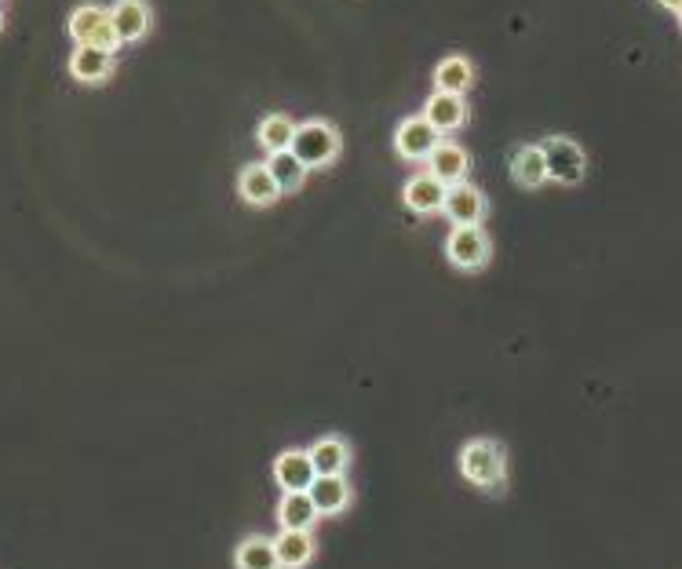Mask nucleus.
I'll use <instances>...</instances> for the list:
<instances>
[{
  "label": "nucleus",
  "instance_id": "1",
  "mask_svg": "<svg viewBox=\"0 0 682 569\" xmlns=\"http://www.w3.org/2000/svg\"><path fill=\"white\" fill-rule=\"evenodd\" d=\"M460 475L467 486L481 489V493L497 496L507 489V445L497 438H471L460 449Z\"/></svg>",
  "mask_w": 682,
  "mask_h": 569
},
{
  "label": "nucleus",
  "instance_id": "2",
  "mask_svg": "<svg viewBox=\"0 0 682 569\" xmlns=\"http://www.w3.org/2000/svg\"><path fill=\"white\" fill-rule=\"evenodd\" d=\"M339 150H344V135H339V128L333 121L314 117V121H304L296 128L293 154L307 168H329L339 157Z\"/></svg>",
  "mask_w": 682,
  "mask_h": 569
},
{
  "label": "nucleus",
  "instance_id": "3",
  "mask_svg": "<svg viewBox=\"0 0 682 569\" xmlns=\"http://www.w3.org/2000/svg\"><path fill=\"white\" fill-rule=\"evenodd\" d=\"M540 150H544V161H548V183L577 186L580 179L588 176V154L577 139L548 135L544 143H540Z\"/></svg>",
  "mask_w": 682,
  "mask_h": 569
},
{
  "label": "nucleus",
  "instance_id": "4",
  "mask_svg": "<svg viewBox=\"0 0 682 569\" xmlns=\"http://www.w3.org/2000/svg\"><path fill=\"white\" fill-rule=\"evenodd\" d=\"M66 29L77 44L110 48V52H120V48H125L114 29V18H110V8H103V4H77L66 18Z\"/></svg>",
  "mask_w": 682,
  "mask_h": 569
},
{
  "label": "nucleus",
  "instance_id": "5",
  "mask_svg": "<svg viewBox=\"0 0 682 569\" xmlns=\"http://www.w3.org/2000/svg\"><path fill=\"white\" fill-rule=\"evenodd\" d=\"M493 256V242H489L486 227H453L446 237V259L456 267V271L475 274L489 263Z\"/></svg>",
  "mask_w": 682,
  "mask_h": 569
},
{
  "label": "nucleus",
  "instance_id": "6",
  "mask_svg": "<svg viewBox=\"0 0 682 569\" xmlns=\"http://www.w3.org/2000/svg\"><path fill=\"white\" fill-rule=\"evenodd\" d=\"M441 139H446V135H441L424 114L406 117V121L395 128V150H398V157H401V161H413V165H424L427 157L438 150Z\"/></svg>",
  "mask_w": 682,
  "mask_h": 569
},
{
  "label": "nucleus",
  "instance_id": "7",
  "mask_svg": "<svg viewBox=\"0 0 682 569\" xmlns=\"http://www.w3.org/2000/svg\"><path fill=\"white\" fill-rule=\"evenodd\" d=\"M441 216L453 227H481L489 216V197L481 194V186L475 183H453L446 194V205H441Z\"/></svg>",
  "mask_w": 682,
  "mask_h": 569
},
{
  "label": "nucleus",
  "instance_id": "8",
  "mask_svg": "<svg viewBox=\"0 0 682 569\" xmlns=\"http://www.w3.org/2000/svg\"><path fill=\"white\" fill-rule=\"evenodd\" d=\"M117 69V52L110 48H95V44H77L74 55H69V77L77 85H106Z\"/></svg>",
  "mask_w": 682,
  "mask_h": 569
},
{
  "label": "nucleus",
  "instance_id": "9",
  "mask_svg": "<svg viewBox=\"0 0 682 569\" xmlns=\"http://www.w3.org/2000/svg\"><path fill=\"white\" fill-rule=\"evenodd\" d=\"M446 194H449V183H441L438 176H430L424 168V172H416L406 183L401 202H406L409 212H416V216H435V212H441V205H446Z\"/></svg>",
  "mask_w": 682,
  "mask_h": 569
},
{
  "label": "nucleus",
  "instance_id": "10",
  "mask_svg": "<svg viewBox=\"0 0 682 569\" xmlns=\"http://www.w3.org/2000/svg\"><path fill=\"white\" fill-rule=\"evenodd\" d=\"M110 18H114L120 44H139L154 29V8L146 0H117L110 8Z\"/></svg>",
  "mask_w": 682,
  "mask_h": 569
},
{
  "label": "nucleus",
  "instance_id": "11",
  "mask_svg": "<svg viewBox=\"0 0 682 569\" xmlns=\"http://www.w3.org/2000/svg\"><path fill=\"white\" fill-rule=\"evenodd\" d=\"M237 194H241V202H245V205L267 208V205H274L278 197H281V186H278L274 172L267 168V161H253V165L241 168V176H237Z\"/></svg>",
  "mask_w": 682,
  "mask_h": 569
},
{
  "label": "nucleus",
  "instance_id": "12",
  "mask_svg": "<svg viewBox=\"0 0 682 569\" xmlns=\"http://www.w3.org/2000/svg\"><path fill=\"white\" fill-rule=\"evenodd\" d=\"M274 478L285 493H307V489L314 486L318 471H314V461H310L307 449H285V453L274 461Z\"/></svg>",
  "mask_w": 682,
  "mask_h": 569
},
{
  "label": "nucleus",
  "instance_id": "13",
  "mask_svg": "<svg viewBox=\"0 0 682 569\" xmlns=\"http://www.w3.org/2000/svg\"><path fill=\"white\" fill-rule=\"evenodd\" d=\"M507 172H511V179H515L522 190H540V186H544L548 183V161H544V150H540V143H526V146L511 150Z\"/></svg>",
  "mask_w": 682,
  "mask_h": 569
},
{
  "label": "nucleus",
  "instance_id": "14",
  "mask_svg": "<svg viewBox=\"0 0 682 569\" xmlns=\"http://www.w3.org/2000/svg\"><path fill=\"white\" fill-rule=\"evenodd\" d=\"M424 168H427L430 176H438L441 183H449V186L464 183L467 172H471V154L460 143H453V139H441L435 154H430L427 161H424Z\"/></svg>",
  "mask_w": 682,
  "mask_h": 569
},
{
  "label": "nucleus",
  "instance_id": "15",
  "mask_svg": "<svg viewBox=\"0 0 682 569\" xmlns=\"http://www.w3.org/2000/svg\"><path fill=\"white\" fill-rule=\"evenodd\" d=\"M420 114H424L441 135H453L456 128L467 125V103H464V95L438 92V88H435V95H430L427 103H424V109H420Z\"/></svg>",
  "mask_w": 682,
  "mask_h": 569
},
{
  "label": "nucleus",
  "instance_id": "16",
  "mask_svg": "<svg viewBox=\"0 0 682 569\" xmlns=\"http://www.w3.org/2000/svg\"><path fill=\"white\" fill-rule=\"evenodd\" d=\"M307 493H310V501L318 504V512L325 518L344 515L350 507V501H355V489H350L347 475H318L314 486H310Z\"/></svg>",
  "mask_w": 682,
  "mask_h": 569
},
{
  "label": "nucleus",
  "instance_id": "17",
  "mask_svg": "<svg viewBox=\"0 0 682 569\" xmlns=\"http://www.w3.org/2000/svg\"><path fill=\"white\" fill-rule=\"evenodd\" d=\"M310 461H314V471L318 475H344L350 467V456H355V449L344 435H325L318 438L314 445L307 449Z\"/></svg>",
  "mask_w": 682,
  "mask_h": 569
},
{
  "label": "nucleus",
  "instance_id": "18",
  "mask_svg": "<svg viewBox=\"0 0 682 569\" xmlns=\"http://www.w3.org/2000/svg\"><path fill=\"white\" fill-rule=\"evenodd\" d=\"M274 547H278L281 569H307L310 562H314V552H318L310 529H281Z\"/></svg>",
  "mask_w": 682,
  "mask_h": 569
},
{
  "label": "nucleus",
  "instance_id": "19",
  "mask_svg": "<svg viewBox=\"0 0 682 569\" xmlns=\"http://www.w3.org/2000/svg\"><path fill=\"white\" fill-rule=\"evenodd\" d=\"M234 566L237 569H281L274 541H267V536H259V533L241 536L234 547Z\"/></svg>",
  "mask_w": 682,
  "mask_h": 569
},
{
  "label": "nucleus",
  "instance_id": "20",
  "mask_svg": "<svg viewBox=\"0 0 682 569\" xmlns=\"http://www.w3.org/2000/svg\"><path fill=\"white\" fill-rule=\"evenodd\" d=\"M471 85H475V63H471L467 55H446L435 66V88L438 92L464 95Z\"/></svg>",
  "mask_w": 682,
  "mask_h": 569
},
{
  "label": "nucleus",
  "instance_id": "21",
  "mask_svg": "<svg viewBox=\"0 0 682 569\" xmlns=\"http://www.w3.org/2000/svg\"><path fill=\"white\" fill-rule=\"evenodd\" d=\"M299 121H293L288 114H267L256 128V143L267 150V154H278V150H293Z\"/></svg>",
  "mask_w": 682,
  "mask_h": 569
},
{
  "label": "nucleus",
  "instance_id": "22",
  "mask_svg": "<svg viewBox=\"0 0 682 569\" xmlns=\"http://www.w3.org/2000/svg\"><path fill=\"white\" fill-rule=\"evenodd\" d=\"M267 168L274 172L278 186H281V197L285 194H296V190H304L307 183V172L310 168L299 161L293 150H278V154H267Z\"/></svg>",
  "mask_w": 682,
  "mask_h": 569
},
{
  "label": "nucleus",
  "instance_id": "23",
  "mask_svg": "<svg viewBox=\"0 0 682 569\" xmlns=\"http://www.w3.org/2000/svg\"><path fill=\"white\" fill-rule=\"evenodd\" d=\"M321 518L318 504L310 501V493H285L278 504V526L281 529H310Z\"/></svg>",
  "mask_w": 682,
  "mask_h": 569
},
{
  "label": "nucleus",
  "instance_id": "24",
  "mask_svg": "<svg viewBox=\"0 0 682 569\" xmlns=\"http://www.w3.org/2000/svg\"><path fill=\"white\" fill-rule=\"evenodd\" d=\"M657 4H660V8H668V12H679L682 0H657Z\"/></svg>",
  "mask_w": 682,
  "mask_h": 569
},
{
  "label": "nucleus",
  "instance_id": "25",
  "mask_svg": "<svg viewBox=\"0 0 682 569\" xmlns=\"http://www.w3.org/2000/svg\"><path fill=\"white\" fill-rule=\"evenodd\" d=\"M675 15H679V26H682V8H679V12H675Z\"/></svg>",
  "mask_w": 682,
  "mask_h": 569
},
{
  "label": "nucleus",
  "instance_id": "26",
  "mask_svg": "<svg viewBox=\"0 0 682 569\" xmlns=\"http://www.w3.org/2000/svg\"><path fill=\"white\" fill-rule=\"evenodd\" d=\"M0 26H4V12H0Z\"/></svg>",
  "mask_w": 682,
  "mask_h": 569
},
{
  "label": "nucleus",
  "instance_id": "27",
  "mask_svg": "<svg viewBox=\"0 0 682 569\" xmlns=\"http://www.w3.org/2000/svg\"><path fill=\"white\" fill-rule=\"evenodd\" d=\"M0 4H4V0H0Z\"/></svg>",
  "mask_w": 682,
  "mask_h": 569
}]
</instances>
